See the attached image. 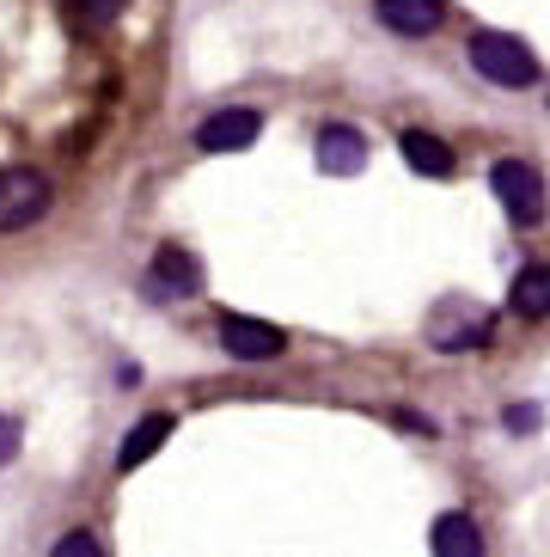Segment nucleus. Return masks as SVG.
<instances>
[{
	"label": "nucleus",
	"mask_w": 550,
	"mask_h": 557,
	"mask_svg": "<svg viewBox=\"0 0 550 557\" xmlns=\"http://www.w3.org/2000/svg\"><path fill=\"white\" fill-rule=\"evenodd\" d=\"M18 442H25L18 417H0V466H13V459H18Z\"/></svg>",
	"instance_id": "obj_15"
},
{
	"label": "nucleus",
	"mask_w": 550,
	"mask_h": 557,
	"mask_svg": "<svg viewBox=\"0 0 550 557\" xmlns=\"http://www.w3.org/2000/svg\"><path fill=\"white\" fill-rule=\"evenodd\" d=\"M221 349H227L233 361H275L288 349V331L263 325L251 312H227V319H221Z\"/></svg>",
	"instance_id": "obj_5"
},
{
	"label": "nucleus",
	"mask_w": 550,
	"mask_h": 557,
	"mask_svg": "<svg viewBox=\"0 0 550 557\" xmlns=\"http://www.w3.org/2000/svg\"><path fill=\"white\" fill-rule=\"evenodd\" d=\"M373 18L398 37H435L447 25V0H379Z\"/></svg>",
	"instance_id": "obj_6"
},
{
	"label": "nucleus",
	"mask_w": 550,
	"mask_h": 557,
	"mask_svg": "<svg viewBox=\"0 0 550 557\" xmlns=\"http://www.w3.org/2000/svg\"><path fill=\"white\" fill-rule=\"evenodd\" d=\"M98 552H104L98 533H62V540H55V557H98Z\"/></svg>",
	"instance_id": "obj_14"
},
{
	"label": "nucleus",
	"mask_w": 550,
	"mask_h": 557,
	"mask_svg": "<svg viewBox=\"0 0 550 557\" xmlns=\"http://www.w3.org/2000/svg\"><path fill=\"white\" fill-rule=\"evenodd\" d=\"M318 165L330 172V178H355L361 165H367V141H361V129H349V123L318 129Z\"/></svg>",
	"instance_id": "obj_9"
},
{
	"label": "nucleus",
	"mask_w": 550,
	"mask_h": 557,
	"mask_svg": "<svg viewBox=\"0 0 550 557\" xmlns=\"http://www.w3.org/2000/svg\"><path fill=\"white\" fill-rule=\"evenodd\" d=\"M398 148H404L410 172H422V178H453V148H447L440 135H428V129H404V135H398Z\"/></svg>",
	"instance_id": "obj_12"
},
{
	"label": "nucleus",
	"mask_w": 550,
	"mask_h": 557,
	"mask_svg": "<svg viewBox=\"0 0 550 557\" xmlns=\"http://www.w3.org/2000/svg\"><path fill=\"white\" fill-rule=\"evenodd\" d=\"M428 545H435V557H484V527L453 508L428 527Z\"/></svg>",
	"instance_id": "obj_11"
},
{
	"label": "nucleus",
	"mask_w": 550,
	"mask_h": 557,
	"mask_svg": "<svg viewBox=\"0 0 550 557\" xmlns=\"http://www.w3.org/2000/svg\"><path fill=\"white\" fill-rule=\"evenodd\" d=\"M489 184H496V197H502L514 227H538L545 221V178H538L533 160H496Z\"/></svg>",
	"instance_id": "obj_3"
},
{
	"label": "nucleus",
	"mask_w": 550,
	"mask_h": 557,
	"mask_svg": "<svg viewBox=\"0 0 550 557\" xmlns=\"http://www.w3.org/2000/svg\"><path fill=\"white\" fill-rule=\"evenodd\" d=\"M258 135H263V116L251 111V104H227V111H214V116L196 123V148L202 153H239V148H251Z\"/></svg>",
	"instance_id": "obj_4"
},
{
	"label": "nucleus",
	"mask_w": 550,
	"mask_h": 557,
	"mask_svg": "<svg viewBox=\"0 0 550 557\" xmlns=\"http://www.w3.org/2000/svg\"><path fill=\"white\" fill-rule=\"evenodd\" d=\"M508 429H514V435H533V429H538V405H514V410H508Z\"/></svg>",
	"instance_id": "obj_17"
},
{
	"label": "nucleus",
	"mask_w": 550,
	"mask_h": 557,
	"mask_svg": "<svg viewBox=\"0 0 550 557\" xmlns=\"http://www.w3.org/2000/svg\"><path fill=\"white\" fill-rule=\"evenodd\" d=\"M489 307H447L435 312V325H428V337H435V349H471V344H489Z\"/></svg>",
	"instance_id": "obj_8"
},
{
	"label": "nucleus",
	"mask_w": 550,
	"mask_h": 557,
	"mask_svg": "<svg viewBox=\"0 0 550 557\" xmlns=\"http://www.w3.org/2000/svg\"><path fill=\"white\" fill-rule=\"evenodd\" d=\"M508 312L520 319H550V263H526L508 288Z\"/></svg>",
	"instance_id": "obj_13"
},
{
	"label": "nucleus",
	"mask_w": 550,
	"mask_h": 557,
	"mask_svg": "<svg viewBox=\"0 0 550 557\" xmlns=\"http://www.w3.org/2000/svg\"><path fill=\"white\" fill-rule=\"evenodd\" d=\"M465 55H471V67H477L489 86H508V92H520V86L538 81V55L526 50L520 37H508V32H477L465 44Z\"/></svg>",
	"instance_id": "obj_1"
},
{
	"label": "nucleus",
	"mask_w": 550,
	"mask_h": 557,
	"mask_svg": "<svg viewBox=\"0 0 550 557\" xmlns=\"http://www.w3.org/2000/svg\"><path fill=\"white\" fill-rule=\"evenodd\" d=\"M147 276H153V295H202V258L184 246H160Z\"/></svg>",
	"instance_id": "obj_7"
},
{
	"label": "nucleus",
	"mask_w": 550,
	"mask_h": 557,
	"mask_svg": "<svg viewBox=\"0 0 550 557\" xmlns=\"http://www.w3.org/2000/svg\"><path fill=\"white\" fill-rule=\"evenodd\" d=\"M49 202H55V184L37 165H7L0 172V233H18L32 221H43Z\"/></svg>",
	"instance_id": "obj_2"
},
{
	"label": "nucleus",
	"mask_w": 550,
	"mask_h": 557,
	"mask_svg": "<svg viewBox=\"0 0 550 557\" xmlns=\"http://www.w3.org/2000/svg\"><path fill=\"white\" fill-rule=\"evenodd\" d=\"M172 442V417H165V410H153V417H141V423L129 429V435H123V447H116V472L129 478V472H141L147 459L160 454V447Z\"/></svg>",
	"instance_id": "obj_10"
},
{
	"label": "nucleus",
	"mask_w": 550,
	"mask_h": 557,
	"mask_svg": "<svg viewBox=\"0 0 550 557\" xmlns=\"http://www.w3.org/2000/svg\"><path fill=\"white\" fill-rule=\"evenodd\" d=\"M123 7H129V0H74V13H80V18H92V25H104V18H116Z\"/></svg>",
	"instance_id": "obj_16"
}]
</instances>
